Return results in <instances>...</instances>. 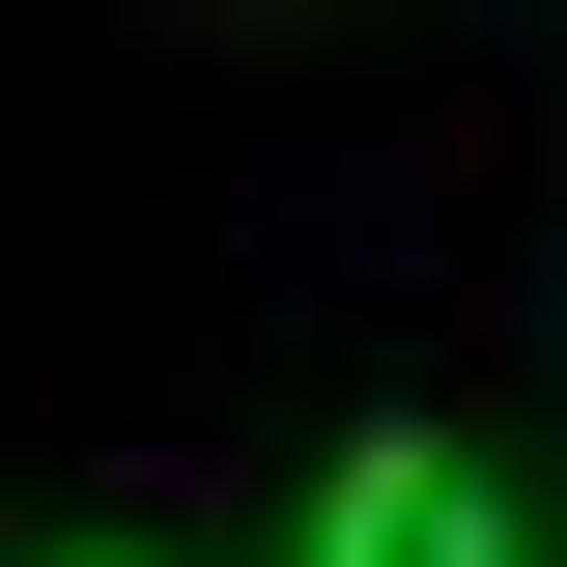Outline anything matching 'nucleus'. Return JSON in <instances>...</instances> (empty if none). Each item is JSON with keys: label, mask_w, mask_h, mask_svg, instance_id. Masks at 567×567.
<instances>
[{"label": "nucleus", "mask_w": 567, "mask_h": 567, "mask_svg": "<svg viewBox=\"0 0 567 567\" xmlns=\"http://www.w3.org/2000/svg\"><path fill=\"white\" fill-rule=\"evenodd\" d=\"M312 567H539V539H511V483L454 425H369L341 483H312Z\"/></svg>", "instance_id": "1"}]
</instances>
